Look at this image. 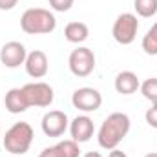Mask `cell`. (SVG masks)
<instances>
[{"label":"cell","instance_id":"obj_23","mask_svg":"<svg viewBox=\"0 0 157 157\" xmlns=\"http://www.w3.org/2000/svg\"><path fill=\"white\" fill-rule=\"evenodd\" d=\"M108 157H128V155H126L122 150H119V148H113V150H110Z\"/></svg>","mask_w":157,"mask_h":157},{"label":"cell","instance_id":"obj_1","mask_svg":"<svg viewBox=\"0 0 157 157\" xmlns=\"http://www.w3.org/2000/svg\"><path fill=\"white\" fill-rule=\"evenodd\" d=\"M132 128V121L126 113L122 112H113L104 119V122L99 128L97 133V141L99 146L104 150H113L124 141V137L128 135Z\"/></svg>","mask_w":157,"mask_h":157},{"label":"cell","instance_id":"obj_19","mask_svg":"<svg viewBox=\"0 0 157 157\" xmlns=\"http://www.w3.org/2000/svg\"><path fill=\"white\" fill-rule=\"evenodd\" d=\"M49 2V7L53 11H59V13H66L73 7V2L75 0H48Z\"/></svg>","mask_w":157,"mask_h":157},{"label":"cell","instance_id":"obj_20","mask_svg":"<svg viewBox=\"0 0 157 157\" xmlns=\"http://www.w3.org/2000/svg\"><path fill=\"white\" fill-rule=\"evenodd\" d=\"M144 119H146V122L152 126V128H155L157 130V102H152V106L146 110V113H144Z\"/></svg>","mask_w":157,"mask_h":157},{"label":"cell","instance_id":"obj_5","mask_svg":"<svg viewBox=\"0 0 157 157\" xmlns=\"http://www.w3.org/2000/svg\"><path fill=\"white\" fill-rule=\"evenodd\" d=\"M68 66H70V71L78 78L91 75L93 70H95V53H93V49H90L86 46H78L77 49H73L70 53Z\"/></svg>","mask_w":157,"mask_h":157},{"label":"cell","instance_id":"obj_16","mask_svg":"<svg viewBox=\"0 0 157 157\" xmlns=\"http://www.w3.org/2000/svg\"><path fill=\"white\" fill-rule=\"evenodd\" d=\"M57 152L60 157H78L80 155V148H78V143H75L73 139H64L60 143L55 144Z\"/></svg>","mask_w":157,"mask_h":157},{"label":"cell","instance_id":"obj_18","mask_svg":"<svg viewBox=\"0 0 157 157\" xmlns=\"http://www.w3.org/2000/svg\"><path fill=\"white\" fill-rule=\"evenodd\" d=\"M139 90H141V93H143V97L146 101L157 102V77H150V78H146L144 82H141Z\"/></svg>","mask_w":157,"mask_h":157},{"label":"cell","instance_id":"obj_3","mask_svg":"<svg viewBox=\"0 0 157 157\" xmlns=\"http://www.w3.org/2000/svg\"><path fill=\"white\" fill-rule=\"evenodd\" d=\"M33 139H35V132H33L31 124L20 121V122H15L6 132L2 144L6 148V152H9L11 155H24L31 148Z\"/></svg>","mask_w":157,"mask_h":157},{"label":"cell","instance_id":"obj_24","mask_svg":"<svg viewBox=\"0 0 157 157\" xmlns=\"http://www.w3.org/2000/svg\"><path fill=\"white\" fill-rule=\"evenodd\" d=\"M82 157H102L101 152H88V154H84Z\"/></svg>","mask_w":157,"mask_h":157},{"label":"cell","instance_id":"obj_14","mask_svg":"<svg viewBox=\"0 0 157 157\" xmlns=\"http://www.w3.org/2000/svg\"><path fill=\"white\" fill-rule=\"evenodd\" d=\"M90 37V28L84 22H70L64 28V39L71 44H82Z\"/></svg>","mask_w":157,"mask_h":157},{"label":"cell","instance_id":"obj_25","mask_svg":"<svg viewBox=\"0 0 157 157\" xmlns=\"http://www.w3.org/2000/svg\"><path fill=\"white\" fill-rule=\"evenodd\" d=\"M144 157H157V152H152V154H146Z\"/></svg>","mask_w":157,"mask_h":157},{"label":"cell","instance_id":"obj_10","mask_svg":"<svg viewBox=\"0 0 157 157\" xmlns=\"http://www.w3.org/2000/svg\"><path fill=\"white\" fill-rule=\"evenodd\" d=\"M24 68H26V73L31 78H42L48 75L49 71V60H48V55L40 49H35L31 53H28L26 57V62H24Z\"/></svg>","mask_w":157,"mask_h":157},{"label":"cell","instance_id":"obj_13","mask_svg":"<svg viewBox=\"0 0 157 157\" xmlns=\"http://www.w3.org/2000/svg\"><path fill=\"white\" fill-rule=\"evenodd\" d=\"M113 86H115V91L121 93V95H132V93H135L139 90L141 82H139V77L133 71H128L126 70V71L117 73Z\"/></svg>","mask_w":157,"mask_h":157},{"label":"cell","instance_id":"obj_21","mask_svg":"<svg viewBox=\"0 0 157 157\" xmlns=\"http://www.w3.org/2000/svg\"><path fill=\"white\" fill-rule=\"evenodd\" d=\"M17 4L18 0H0V11H11Z\"/></svg>","mask_w":157,"mask_h":157},{"label":"cell","instance_id":"obj_4","mask_svg":"<svg viewBox=\"0 0 157 157\" xmlns=\"http://www.w3.org/2000/svg\"><path fill=\"white\" fill-rule=\"evenodd\" d=\"M137 31H139V20L137 15L133 13H121L112 28V35L121 46H130L137 37Z\"/></svg>","mask_w":157,"mask_h":157},{"label":"cell","instance_id":"obj_22","mask_svg":"<svg viewBox=\"0 0 157 157\" xmlns=\"http://www.w3.org/2000/svg\"><path fill=\"white\" fill-rule=\"evenodd\" d=\"M39 157H60V155H59V152H57L55 146H48V148H44L39 154Z\"/></svg>","mask_w":157,"mask_h":157},{"label":"cell","instance_id":"obj_7","mask_svg":"<svg viewBox=\"0 0 157 157\" xmlns=\"http://www.w3.org/2000/svg\"><path fill=\"white\" fill-rule=\"evenodd\" d=\"M71 104H73V108H77L78 112H82V113H93V112H97L101 108L102 95H101L99 90L84 86V88H78V90L73 91Z\"/></svg>","mask_w":157,"mask_h":157},{"label":"cell","instance_id":"obj_9","mask_svg":"<svg viewBox=\"0 0 157 157\" xmlns=\"http://www.w3.org/2000/svg\"><path fill=\"white\" fill-rule=\"evenodd\" d=\"M26 57H28V51H26V46L18 40H9L2 46L0 49V62L6 66V68H18L26 62Z\"/></svg>","mask_w":157,"mask_h":157},{"label":"cell","instance_id":"obj_6","mask_svg":"<svg viewBox=\"0 0 157 157\" xmlns=\"http://www.w3.org/2000/svg\"><path fill=\"white\" fill-rule=\"evenodd\" d=\"M22 91L26 95V101H28L29 108L31 106L33 108H48V106H51L53 97H55L53 88L48 82H42V80L29 82V84L22 86Z\"/></svg>","mask_w":157,"mask_h":157},{"label":"cell","instance_id":"obj_17","mask_svg":"<svg viewBox=\"0 0 157 157\" xmlns=\"http://www.w3.org/2000/svg\"><path fill=\"white\" fill-rule=\"evenodd\" d=\"M144 53L148 55H157V22L146 31V35L143 37V42H141Z\"/></svg>","mask_w":157,"mask_h":157},{"label":"cell","instance_id":"obj_12","mask_svg":"<svg viewBox=\"0 0 157 157\" xmlns=\"http://www.w3.org/2000/svg\"><path fill=\"white\" fill-rule=\"evenodd\" d=\"M4 104H6V110H7L9 113H13V115L24 113V112L29 108L22 88H11V90L6 93V97H4Z\"/></svg>","mask_w":157,"mask_h":157},{"label":"cell","instance_id":"obj_11","mask_svg":"<svg viewBox=\"0 0 157 157\" xmlns=\"http://www.w3.org/2000/svg\"><path fill=\"white\" fill-rule=\"evenodd\" d=\"M70 133H71V139L75 143H88L91 137H93V132H95V126H93V121L88 115H77L73 121H70Z\"/></svg>","mask_w":157,"mask_h":157},{"label":"cell","instance_id":"obj_15","mask_svg":"<svg viewBox=\"0 0 157 157\" xmlns=\"http://www.w3.org/2000/svg\"><path fill=\"white\" fill-rule=\"evenodd\" d=\"M135 13L143 18H150L157 13V0H133Z\"/></svg>","mask_w":157,"mask_h":157},{"label":"cell","instance_id":"obj_8","mask_svg":"<svg viewBox=\"0 0 157 157\" xmlns=\"http://www.w3.org/2000/svg\"><path fill=\"white\" fill-rule=\"evenodd\" d=\"M40 126H42L44 135H48V137H60L70 128V119L60 110H49L48 113H44Z\"/></svg>","mask_w":157,"mask_h":157},{"label":"cell","instance_id":"obj_2","mask_svg":"<svg viewBox=\"0 0 157 157\" xmlns=\"http://www.w3.org/2000/svg\"><path fill=\"white\" fill-rule=\"evenodd\" d=\"M20 28L28 35H48L57 28V18L49 9L29 7L20 17Z\"/></svg>","mask_w":157,"mask_h":157}]
</instances>
